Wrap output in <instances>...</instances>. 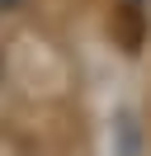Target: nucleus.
<instances>
[{
    "instance_id": "nucleus-1",
    "label": "nucleus",
    "mask_w": 151,
    "mask_h": 156,
    "mask_svg": "<svg viewBox=\"0 0 151 156\" xmlns=\"http://www.w3.org/2000/svg\"><path fill=\"white\" fill-rule=\"evenodd\" d=\"M24 0H0V14H9V10H19Z\"/></svg>"
}]
</instances>
